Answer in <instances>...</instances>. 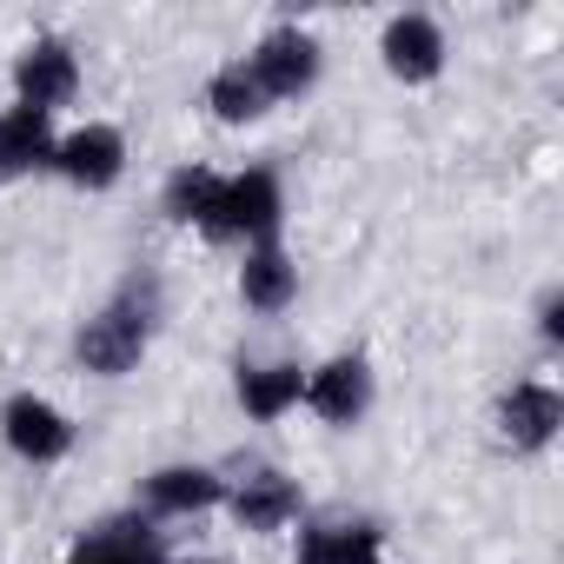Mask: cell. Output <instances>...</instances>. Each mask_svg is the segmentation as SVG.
Listing matches in <instances>:
<instances>
[{"instance_id":"1","label":"cell","mask_w":564,"mask_h":564,"mask_svg":"<svg viewBox=\"0 0 564 564\" xmlns=\"http://www.w3.org/2000/svg\"><path fill=\"white\" fill-rule=\"evenodd\" d=\"M153 326H160L153 286H127L120 300H107V306H100V313L80 326L74 352H80V366H87V372H100V379H120V372H133V366L147 359V346H153Z\"/></svg>"},{"instance_id":"2","label":"cell","mask_w":564,"mask_h":564,"mask_svg":"<svg viewBox=\"0 0 564 564\" xmlns=\"http://www.w3.org/2000/svg\"><path fill=\"white\" fill-rule=\"evenodd\" d=\"M279 219H286L279 173H272V166H246V173H226L206 232H213V239H239V246H265V239H279Z\"/></svg>"},{"instance_id":"3","label":"cell","mask_w":564,"mask_h":564,"mask_svg":"<svg viewBox=\"0 0 564 564\" xmlns=\"http://www.w3.org/2000/svg\"><path fill=\"white\" fill-rule=\"evenodd\" d=\"M0 438H8L14 458H28V465H61L74 452V419L41 392H14L0 405Z\"/></svg>"},{"instance_id":"4","label":"cell","mask_w":564,"mask_h":564,"mask_svg":"<svg viewBox=\"0 0 564 564\" xmlns=\"http://www.w3.org/2000/svg\"><path fill=\"white\" fill-rule=\"evenodd\" d=\"M74 94H80V61H74V47L54 41V34L28 41L21 61H14V107L54 113V107H67Z\"/></svg>"},{"instance_id":"5","label":"cell","mask_w":564,"mask_h":564,"mask_svg":"<svg viewBox=\"0 0 564 564\" xmlns=\"http://www.w3.org/2000/svg\"><path fill=\"white\" fill-rule=\"evenodd\" d=\"M252 80L265 87V100H300L319 80V41L306 28H272L252 54H246Z\"/></svg>"},{"instance_id":"6","label":"cell","mask_w":564,"mask_h":564,"mask_svg":"<svg viewBox=\"0 0 564 564\" xmlns=\"http://www.w3.org/2000/svg\"><path fill=\"white\" fill-rule=\"evenodd\" d=\"M61 180H74V186H87V193H107L120 173H127V140H120V127H107V120H87V127H74V133H61L54 140V160H47Z\"/></svg>"},{"instance_id":"7","label":"cell","mask_w":564,"mask_h":564,"mask_svg":"<svg viewBox=\"0 0 564 564\" xmlns=\"http://www.w3.org/2000/svg\"><path fill=\"white\" fill-rule=\"evenodd\" d=\"M379 54H386V74H392V80L425 87V80H438V67H445V34H438L432 14H392L386 34H379Z\"/></svg>"},{"instance_id":"8","label":"cell","mask_w":564,"mask_h":564,"mask_svg":"<svg viewBox=\"0 0 564 564\" xmlns=\"http://www.w3.org/2000/svg\"><path fill=\"white\" fill-rule=\"evenodd\" d=\"M306 405L326 419V425H359L366 405H372V366L359 352H339L326 366L306 372Z\"/></svg>"},{"instance_id":"9","label":"cell","mask_w":564,"mask_h":564,"mask_svg":"<svg viewBox=\"0 0 564 564\" xmlns=\"http://www.w3.org/2000/svg\"><path fill=\"white\" fill-rule=\"evenodd\" d=\"M557 425H564V399L544 379H524V386H511L498 399V438L511 452H544L557 438Z\"/></svg>"},{"instance_id":"10","label":"cell","mask_w":564,"mask_h":564,"mask_svg":"<svg viewBox=\"0 0 564 564\" xmlns=\"http://www.w3.org/2000/svg\"><path fill=\"white\" fill-rule=\"evenodd\" d=\"M226 505H232V518H239L246 531H279V524L300 518V485H293L286 471L259 465L252 478H239V485L226 491Z\"/></svg>"},{"instance_id":"11","label":"cell","mask_w":564,"mask_h":564,"mask_svg":"<svg viewBox=\"0 0 564 564\" xmlns=\"http://www.w3.org/2000/svg\"><path fill=\"white\" fill-rule=\"evenodd\" d=\"M293 293H300V265H293V252L279 246V239L246 246V265H239V300H246L252 313H286V306H293Z\"/></svg>"},{"instance_id":"12","label":"cell","mask_w":564,"mask_h":564,"mask_svg":"<svg viewBox=\"0 0 564 564\" xmlns=\"http://www.w3.org/2000/svg\"><path fill=\"white\" fill-rule=\"evenodd\" d=\"M61 564H166V544L147 518H113V524L87 531Z\"/></svg>"},{"instance_id":"13","label":"cell","mask_w":564,"mask_h":564,"mask_svg":"<svg viewBox=\"0 0 564 564\" xmlns=\"http://www.w3.org/2000/svg\"><path fill=\"white\" fill-rule=\"evenodd\" d=\"M54 113H34V107H8L0 113V186L21 180V173H41L54 160Z\"/></svg>"},{"instance_id":"14","label":"cell","mask_w":564,"mask_h":564,"mask_svg":"<svg viewBox=\"0 0 564 564\" xmlns=\"http://www.w3.org/2000/svg\"><path fill=\"white\" fill-rule=\"evenodd\" d=\"M147 505L166 511V518H186V511H213L226 505V478L213 465H160L147 478Z\"/></svg>"},{"instance_id":"15","label":"cell","mask_w":564,"mask_h":564,"mask_svg":"<svg viewBox=\"0 0 564 564\" xmlns=\"http://www.w3.org/2000/svg\"><path fill=\"white\" fill-rule=\"evenodd\" d=\"M300 399H306V372L300 366H239V405H246V419L272 425V419H286Z\"/></svg>"},{"instance_id":"16","label":"cell","mask_w":564,"mask_h":564,"mask_svg":"<svg viewBox=\"0 0 564 564\" xmlns=\"http://www.w3.org/2000/svg\"><path fill=\"white\" fill-rule=\"evenodd\" d=\"M300 564H379V524H319L300 538Z\"/></svg>"},{"instance_id":"17","label":"cell","mask_w":564,"mask_h":564,"mask_svg":"<svg viewBox=\"0 0 564 564\" xmlns=\"http://www.w3.org/2000/svg\"><path fill=\"white\" fill-rule=\"evenodd\" d=\"M206 107H213L226 127H246V120H259L272 100H265V87L252 80V67H246V61H226V67L213 74V87H206Z\"/></svg>"},{"instance_id":"18","label":"cell","mask_w":564,"mask_h":564,"mask_svg":"<svg viewBox=\"0 0 564 564\" xmlns=\"http://www.w3.org/2000/svg\"><path fill=\"white\" fill-rule=\"evenodd\" d=\"M219 186H226V173H213V166H180V173L166 180V219L206 226L213 206H219Z\"/></svg>"},{"instance_id":"19","label":"cell","mask_w":564,"mask_h":564,"mask_svg":"<svg viewBox=\"0 0 564 564\" xmlns=\"http://www.w3.org/2000/svg\"><path fill=\"white\" fill-rule=\"evenodd\" d=\"M538 333H544V339H551V346H557V339H564V300H557V293H551V300H544V313H538Z\"/></svg>"},{"instance_id":"20","label":"cell","mask_w":564,"mask_h":564,"mask_svg":"<svg viewBox=\"0 0 564 564\" xmlns=\"http://www.w3.org/2000/svg\"><path fill=\"white\" fill-rule=\"evenodd\" d=\"M193 564H219V557H193Z\"/></svg>"},{"instance_id":"21","label":"cell","mask_w":564,"mask_h":564,"mask_svg":"<svg viewBox=\"0 0 564 564\" xmlns=\"http://www.w3.org/2000/svg\"><path fill=\"white\" fill-rule=\"evenodd\" d=\"M379 564H386V557H379Z\"/></svg>"}]
</instances>
